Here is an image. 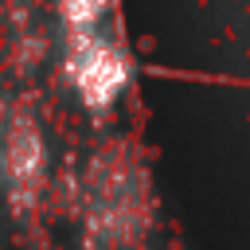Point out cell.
Masks as SVG:
<instances>
[{
  "label": "cell",
  "mask_w": 250,
  "mask_h": 250,
  "mask_svg": "<svg viewBox=\"0 0 250 250\" xmlns=\"http://www.w3.org/2000/svg\"><path fill=\"white\" fill-rule=\"evenodd\" d=\"M4 195L16 211H27L39 191H43V180H47V145H43V133L31 117L16 113L8 125H4Z\"/></svg>",
  "instance_id": "obj_3"
},
{
  "label": "cell",
  "mask_w": 250,
  "mask_h": 250,
  "mask_svg": "<svg viewBox=\"0 0 250 250\" xmlns=\"http://www.w3.org/2000/svg\"><path fill=\"white\" fill-rule=\"evenodd\" d=\"M90 234L102 246H129L148 227V188L145 172L121 152H98L90 164Z\"/></svg>",
  "instance_id": "obj_1"
},
{
  "label": "cell",
  "mask_w": 250,
  "mask_h": 250,
  "mask_svg": "<svg viewBox=\"0 0 250 250\" xmlns=\"http://www.w3.org/2000/svg\"><path fill=\"white\" fill-rule=\"evenodd\" d=\"M66 78L82 98V105L109 109L125 94L133 66L121 43L109 39L105 31H78V35H66Z\"/></svg>",
  "instance_id": "obj_2"
},
{
  "label": "cell",
  "mask_w": 250,
  "mask_h": 250,
  "mask_svg": "<svg viewBox=\"0 0 250 250\" xmlns=\"http://www.w3.org/2000/svg\"><path fill=\"white\" fill-rule=\"evenodd\" d=\"M105 8H109V0H59V16H62V23H66V35L98 31Z\"/></svg>",
  "instance_id": "obj_4"
}]
</instances>
